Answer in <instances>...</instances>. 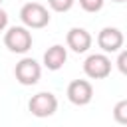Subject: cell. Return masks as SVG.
Segmentation results:
<instances>
[{
	"mask_svg": "<svg viewBox=\"0 0 127 127\" xmlns=\"http://www.w3.org/2000/svg\"><path fill=\"white\" fill-rule=\"evenodd\" d=\"M73 2H75V0H48L50 8H52L54 12H67V10H71Z\"/></svg>",
	"mask_w": 127,
	"mask_h": 127,
	"instance_id": "obj_12",
	"label": "cell"
},
{
	"mask_svg": "<svg viewBox=\"0 0 127 127\" xmlns=\"http://www.w3.org/2000/svg\"><path fill=\"white\" fill-rule=\"evenodd\" d=\"M97 46L105 52V54H113L119 52L123 48V34L121 30L113 28V26H105L99 34H97Z\"/></svg>",
	"mask_w": 127,
	"mask_h": 127,
	"instance_id": "obj_7",
	"label": "cell"
},
{
	"mask_svg": "<svg viewBox=\"0 0 127 127\" xmlns=\"http://www.w3.org/2000/svg\"><path fill=\"white\" fill-rule=\"evenodd\" d=\"M14 75L22 85H36L40 81L42 67L34 58H22L14 67Z\"/></svg>",
	"mask_w": 127,
	"mask_h": 127,
	"instance_id": "obj_4",
	"label": "cell"
},
{
	"mask_svg": "<svg viewBox=\"0 0 127 127\" xmlns=\"http://www.w3.org/2000/svg\"><path fill=\"white\" fill-rule=\"evenodd\" d=\"M20 20L26 28H32V30L46 28L50 24V12L40 2H28L20 8Z\"/></svg>",
	"mask_w": 127,
	"mask_h": 127,
	"instance_id": "obj_1",
	"label": "cell"
},
{
	"mask_svg": "<svg viewBox=\"0 0 127 127\" xmlns=\"http://www.w3.org/2000/svg\"><path fill=\"white\" fill-rule=\"evenodd\" d=\"M113 119L121 125H127V99H121L113 107Z\"/></svg>",
	"mask_w": 127,
	"mask_h": 127,
	"instance_id": "obj_10",
	"label": "cell"
},
{
	"mask_svg": "<svg viewBox=\"0 0 127 127\" xmlns=\"http://www.w3.org/2000/svg\"><path fill=\"white\" fill-rule=\"evenodd\" d=\"M103 2H105V0H79V6H81L85 12L95 14V12H99V10L103 8Z\"/></svg>",
	"mask_w": 127,
	"mask_h": 127,
	"instance_id": "obj_11",
	"label": "cell"
},
{
	"mask_svg": "<svg viewBox=\"0 0 127 127\" xmlns=\"http://www.w3.org/2000/svg\"><path fill=\"white\" fill-rule=\"evenodd\" d=\"M0 4H2V0H0Z\"/></svg>",
	"mask_w": 127,
	"mask_h": 127,
	"instance_id": "obj_16",
	"label": "cell"
},
{
	"mask_svg": "<svg viewBox=\"0 0 127 127\" xmlns=\"http://www.w3.org/2000/svg\"><path fill=\"white\" fill-rule=\"evenodd\" d=\"M67 99L73 105H87L93 99V85L87 79H73L67 85Z\"/></svg>",
	"mask_w": 127,
	"mask_h": 127,
	"instance_id": "obj_6",
	"label": "cell"
},
{
	"mask_svg": "<svg viewBox=\"0 0 127 127\" xmlns=\"http://www.w3.org/2000/svg\"><path fill=\"white\" fill-rule=\"evenodd\" d=\"M117 69L123 73V75H127V50H123L119 56H117Z\"/></svg>",
	"mask_w": 127,
	"mask_h": 127,
	"instance_id": "obj_13",
	"label": "cell"
},
{
	"mask_svg": "<svg viewBox=\"0 0 127 127\" xmlns=\"http://www.w3.org/2000/svg\"><path fill=\"white\" fill-rule=\"evenodd\" d=\"M28 109L34 117H50L58 109V97L50 91H40L28 101Z\"/></svg>",
	"mask_w": 127,
	"mask_h": 127,
	"instance_id": "obj_3",
	"label": "cell"
},
{
	"mask_svg": "<svg viewBox=\"0 0 127 127\" xmlns=\"http://www.w3.org/2000/svg\"><path fill=\"white\" fill-rule=\"evenodd\" d=\"M6 26H8V14H6V12L0 8V32H2Z\"/></svg>",
	"mask_w": 127,
	"mask_h": 127,
	"instance_id": "obj_14",
	"label": "cell"
},
{
	"mask_svg": "<svg viewBox=\"0 0 127 127\" xmlns=\"http://www.w3.org/2000/svg\"><path fill=\"white\" fill-rule=\"evenodd\" d=\"M113 2H127V0H113Z\"/></svg>",
	"mask_w": 127,
	"mask_h": 127,
	"instance_id": "obj_15",
	"label": "cell"
},
{
	"mask_svg": "<svg viewBox=\"0 0 127 127\" xmlns=\"http://www.w3.org/2000/svg\"><path fill=\"white\" fill-rule=\"evenodd\" d=\"M65 60H67V52H65V48H64L62 44H54V46L48 48L46 54H44V65H46L50 71H58L60 67H64Z\"/></svg>",
	"mask_w": 127,
	"mask_h": 127,
	"instance_id": "obj_9",
	"label": "cell"
},
{
	"mask_svg": "<svg viewBox=\"0 0 127 127\" xmlns=\"http://www.w3.org/2000/svg\"><path fill=\"white\" fill-rule=\"evenodd\" d=\"M4 46L14 54H26L32 48V32L26 26H12L4 34Z\"/></svg>",
	"mask_w": 127,
	"mask_h": 127,
	"instance_id": "obj_2",
	"label": "cell"
},
{
	"mask_svg": "<svg viewBox=\"0 0 127 127\" xmlns=\"http://www.w3.org/2000/svg\"><path fill=\"white\" fill-rule=\"evenodd\" d=\"M83 71L91 79H105L111 73V60L105 54H91L83 62Z\"/></svg>",
	"mask_w": 127,
	"mask_h": 127,
	"instance_id": "obj_5",
	"label": "cell"
},
{
	"mask_svg": "<svg viewBox=\"0 0 127 127\" xmlns=\"http://www.w3.org/2000/svg\"><path fill=\"white\" fill-rule=\"evenodd\" d=\"M65 42H67V48L75 54H85L89 48H91V34L85 30V28H71L65 36Z\"/></svg>",
	"mask_w": 127,
	"mask_h": 127,
	"instance_id": "obj_8",
	"label": "cell"
}]
</instances>
